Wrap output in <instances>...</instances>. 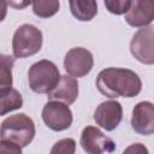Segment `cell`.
<instances>
[{
  "instance_id": "obj_1",
  "label": "cell",
  "mask_w": 154,
  "mask_h": 154,
  "mask_svg": "<svg viewBox=\"0 0 154 154\" xmlns=\"http://www.w3.org/2000/svg\"><path fill=\"white\" fill-rule=\"evenodd\" d=\"M99 91L111 99L135 97L141 93L142 82L138 75L123 67H107L99 72L96 77Z\"/></svg>"
},
{
  "instance_id": "obj_2",
  "label": "cell",
  "mask_w": 154,
  "mask_h": 154,
  "mask_svg": "<svg viewBox=\"0 0 154 154\" xmlns=\"http://www.w3.org/2000/svg\"><path fill=\"white\" fill-rule=\"evenodd\" d=\"M34 120L25 113L7 117L0 125V138L10 141L19 147H26L35 137Z\"/></svg>"
},
{
  "instance_id": "obj_3",
  "label": "cell",
  "mask_w": 154,
  "mask_h": 154,
  "mask_svg": "<svg viewBox=\"0 0 154 154\" xmlns=\"http://www.w3.org/2000/svg\"><path fill=\"white\" fill-rule=\"evenodd\" d=\"M60 72L58 66L47 59L34 63L28 71L29 87L34 93L48 94L59 82Z\"/></svg>"
},
{
  "instance_id": "obj_4",
  "label": "cell",
  "mask_w": 154,
  "mask_h": 154,
  "mask_svg": "<svg viewBox=\"0 0 154 154\" xmlns=\"http://www.w3.org/2000/svg\"><path fill=\"white\" fill-rule=\"evenodd\" d=\"M43 37L40 29L32 24L20 25L13 34L12 52L17 59L28 58L40 52Z\"/></svg>"
},
{
  "instance_id": "obj_5",
  "label": "cell",
  "mask_w": 154,
  "mask_h": 154,
  "mask_svg": "<svg viewBox=\"0 0 154 154\" xmlns=\"http://www.w3.org/2000/svg\"><path fill=\"white\" fill-rule=\"evenodd\" d=\"M42 120L53 131H63L71 126L72 124V112L69 105L49 100L42 108Z\"/></svg>"
},
{
  "instance_id": "obj_6",
  "label": "cell",
  "mask_w": 154,
  "mask_h": 154,
  "mask_svg": "<svg viewBox=\"0 0 154 154\" xmlns=\"http://www.w3.org/2000/svg\"><path fill=\"white\" fill-rule=\"evenodd\" d=\"M130 52L142 64L152 65L154 63V28L150 24L134 34Z\"/></svg>"
},
{
  "instance_id": "obj_7",
  "label": "cell",
  "mask_w": 154,
  "mask_h": 154,
  "mask_svg": "<svg viewBox=\"0 0 154 154\" xmlns=\"http://www.w3.org/2000/svg\"><path fill=\"white\" fill-rule=\"evenodd\" d=\"M79 143L84 152L89 154H101V153H113L116 150L114 141L106 136L96 126H85L82 130Z\"/></svg>"
},
{
  "instance_id": "obj_8",
  "label": "cell",
  "mask_w": 154,
  "mask_h": 154,
  "mask_svg": "<svg viewBox=\"0 0 154 154\" xmlns=\"http://www.w3.org/2000/svg\"><path fill=\"white\" fill-rule=\"evenodd\" d=\"M94 66L93 54L83 47L71 48L64 58V67L66 72L72 77L87 76Z\"/></svg>"
},
{
  "instance_id": "obj_9",
  "label": "cell",
  "mask_w": 154,
  "mask_h": 154,
  "mask_svg": "<svg viewBox=\"0 0 154 154\" xmlns=\"http://www.w3.org/2000/svg\"><path fill=\"white\" fill-rule=\"evenodd\" d=\"M123 119V107L120 102L116 100H108L101 102L95 112H94V120L96 125L105 129L106 131L114 130Z\"/></svg>"
},
{
  "instance_id": "obj_10",
  "label": "cell",
  "mask_w": 154,
  "mask_h": 154,
  "mask_svg": "<svg viewBox=\"0 0 154 154\" xmlns=\"http://www.w3.org/2000/svg\"><path fill=\"white\" fill-rule=\"evenodd\" d=\"M131 126L135 132L149 136L154 132V105L150 101H141L135 105L131 117Z\"/></svg>"
},
{
  "instance_id": "obj_11",
  "label": "cell",
  "mask_w": 154,
  "mask_h": 154,
  "mask_svg": "<svg viewBox=\"0 0 154 154\" xmlns=\"http://www.w3.org/2000/svg\"><path fill=\"white\" fill-rule=\"evenodd\" d=\"M124 14L129 25L134 28L147 26L154 19V0H131L129 10Z\"/></svg>"
},
{
  "instance_id": "obj_12",
  "label": "cell",
  "mask_w": 154,
  "mask_h": 154,
  "mask_svg": "<svg viewBox=\"0 0 154 154\" xmlns=\"http://www.w3.org/2000/svg\"><path fill=\"white\" fill-rule=\"evenodd\" d=\"M47 95L49 100H55L66 105H71L76 101L78 96V82L71 76H60L57 85Z\"/></svg>"
},
{
  "instance_id": "obj_13",
  "label": "cell",
  "mask_w": 154,
  "mask_h": 154,
  "mask_svg": "<svg viewBox=\"0 0 154 154\" xmlns=\"http://www.w3.org/2000/svg\"><path fill=\"white\" fill-rule=\"evenodd\" d=\"M72 16L81 22L91 20L97 13L96 0H69Z\"/></svg>"
},
{
  "instance_id": "obj_14",
  "label": "cell",
  "mask_w": 154,
  "mask_h": 154,
  "mask_svg": "<svg viewBox=\"0 0 154 154\" xmlns=\"http://www.w3.org/2000/svg\"><path fill=\"white\" fill-rule=\"evenodd\" d=\"M23 107V97L14 88H8L0 91V116H5L12 111Z\"/></svg>"
},
{
  "instance_id": "obj_15",
  "label": "cell",
  "mask_w": 154,
  "mask_h": 154,
  "mask_svg": "<svg viewBox=\"0 0 154 154\" xmlns=\"http://www.w3.org/2000/svg\"><path fill=\"white\" fill-rule=\"evenodd\" d=\"M14 59V57L7 54H0V91L12 87V67Z\"/></svg>"
},
{
  "instance_id": "obj_16",
  "label": "cell",
  "mask_w": 154,
  "mask_h": 154,
  "mask_svg": "<svg viewBox=\"0 0 154 154\" xmlns=\"http://www.w3.org/2000/svg\"><path fill=\"white\" fill-rule=\"evenodd\" d=\"M59 0H32V11L40 18H51L58 13Z\"/></svg>"
},
{
  "instance_id": "obj_17",
  "label": "cell",
  "mask_w": 154,
  "mask_h": 154,
  "mask_svg": "<svg viewBox=\"0 0 154 154\" xmlns=\"http://www.w3.org/2000/svg\"><path fill=\"white\" fill-rule=\"evenodd\" d=\"M103 2L108 12L120 16V14H124L129 10L131 0H103Z\"/></svg>"
},
{
  "instance_id": "obj_18",
  "label": "cell",
  "mask_w": 154,
  "mask_h": 154,
  "mask_svg": "<svg viewBox=\"0 0 154 154\" xmlns=\"http://www.w3.org/2000/svg\"><path fill=\"white\" fill-rule=\"evenodd\" d=\"M75 152H76V142L73 138H63V140L58 141L51 149L52 154H55V153L73 154Z\"/></svg>"
},
{
  "instance_id": "obj_19",
  "label": "cell",
  "mask_w": 154,
  "mask_h": 154,
  "mask_svg": "<svg viewBox=\"0 0 154 154\" xmlns=\"http://www.w3.org/2000/svg\"><path fill=\"white\" fill-rule=\"evenodd\" d=\"M22 147L6 141V140H0V153H20Z\"/></svg>"
},
{
  "instance_id": "obj_20",
  "label": "cell",
  "mask_w": 154,
  "mask_h": 154,
  "mask_svg": "<svg viewBox=\"0 0 154 154\" xmlns=\"http://www.w3.org/2000/svg\"><path fill=\"white\" fill-rule=\"evenodd\" d=\"M5 1L10 7L16 10H23L32 2V0H5Z\"/></svg>"
},
{
  "instance_id": "obj_21",
  "label": "cell",
  "mask_w": 154,
  "mask_h": 154,
  "mask_svg": "<svg viewBox=\"0 0 154 154\" xmlns=\"http://www.w3.org/2000/svg\"><path fill=\"white\" fill-rule=\"evenodd\" d=\"M144 153V154H147L148 153V150L146 149V147H143L141 143H135V144H132V146H130L129 148H126L125 150H124V153Z\"/></svg>"
},
{
  "instance_id": "obj_22",
  "label": "cell",
  "mask_w": 154,
  "mask_h": 154,
  "mask_svg": "<svg viewBox=\"0 0 154 154\" xmlns=\"http://www.w3.org/2000/svg\"><path fill=\"white\" fill-rule=\"evenodd\" d=\"M7 14V4L5 0H0V22L5 19Z\"/></svg>"
}]
</instances>
